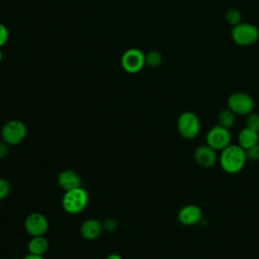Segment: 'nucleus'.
I'll use <instances>...</instances> for the list:
<instances>
[{
    "label": "nucleus",
    "mask_w": 259,
    "mask_h": 259,
    "mask_svg": "<svg viewBox=\"0 0 259 259\" xmlns=\"http://www.w3.org/2000/svg\"><path fill=\"white\" fill-rule=\"evenodd\" d=\"M246 151L239 145H229L221 151L219 162L222 169L229 174L240 172L247 161Z\"/></svg>",
    "instance_id": "obj_1"
},
{
    "label": "nucleus",
    "mask_w": 259,
    "mask_h": 259,
    "mask_svg": "<svg viewBox=\"0 0 259 259\" xmlns=\"http://www.w3.org/2000/svg\"><path fill=\"white\" fill-rule=\"evenodd\" d=\"M87 203L88 193L81 186L67 190L62 198V206L64 210L70 214H77L83 211Z\"/></svg>",
    "instance_id": "obj_2"
},
{
    "label": "nucleus",
    "mask_w": 259,
    "mask_h": 259,
    "mask_svg": "<svg viewBox=\"0 0 259 259\" xmlns=\"http://www.w3.org/2000/svg\"><path fill=\"white\" fill-rule=\"evenodd\" d=\"M231 36L233 41L239 46H251L259 39V28L250 22H240L233 26Z\"/></svg>",
    "instance_id": "obj_3"
},
{
    "label": "nucleus",
    "mask_w": 259,
    "mask_h": 259,
    "mask_svg": "<svg viewBox=\"0 0 259 259\" xmlns=\"http://www.w3.org/2000/svg\"><path fill=\"white\" fill-rule=\"evenodd\" d=\"M177 131L179 135L186 139L192 140L200 133V120L193 111H183L177 118Z\"/></svg>",
    "instance_id": "obj_4"
},
{
    "label": "nucleus",
    "mask_w": 259,
    "mask_h": 259,
    "mask_svg": "<svg viewBox=\"0 0 259 259\" xmlns=\"http://www.w3.org/2000/svg\"><path fill=\"white\" fill-rule=\"evenodd\" d=\"M26 133L25 124L17 119L7 121L1 128L2 141L10 146L20 144L24 140Z\"/></svg>",
    "instance_id": "obj_5"
},
{
    "label": "nucleus",
    "mask_w": 259,
    "mask_h": 259,
    "mask_svg": "<svg viewBox=\"0 0 259 259\" xmlns=\"http://www.w3.org/2000/svg\"><path fill=\"white\" fill-rule=\"evenodd\" d=\"M228 108L231 109L236 115H248L253 112L255 102L254 99L247 93L236 92L229 96Z\"/></svg>",
    "instance_id": "obj_6"
},
{
    "label": "nucleus",
    "mask_w": 259,
    "mask_h": 259,
    "mask_svg": "<svg viewBox=\"0 0 259 259\" xmlns=\"http://www.w3.org/2000/svg\"><path fill=\"white\" fill-rule=\"evenodd\" d=\"M232 135L229 128H226L220 124L212 126L205 136L206 145L211 147L213 150L222 151L229 145H231Z\"/></svg>",
    "instance_id": "obj_7"
},
{
    "label": "nucleus",
    "mask_w": 259,
    "mask_h": 259,
    "mask_svg": "<svg viewBox=\"0 0 259 259\" xmlns=\"http://www.w3.org/2000/svg\"><path fill=\"white\" fill-rule=\"evenodd\" d=\"M120 64L122 69L126 73H130V74L138 73L144 68L146 64L145 54L139 49H135V48L128 49L122 54Z\"/></svg>",
    "instance_id": "obj_8"
},
{
    "label": "nucleus",
    "mask_w": 259,
    "mask_h": 259,
    "mask_svg": "<svg viewBox=\"0 0 259 259\" xmlns=\"http://www.w3.org/2000/svg\"><path fill=\"white\" fill-rule=\"evenodd\" d=\"M24 229L31 237L44 236L49 229V222L42 213L31 212L24 221Z\"/></svg>",
    "instance_id": "obj_9"
},
{
    "label": "nucleus",
    "mask_w": 259,
    "mask_h": 259,
    "mask_svg": "<svg viewBox=\"0 0 259 259\" xmlns=\"http://www.w3.org/2000/svg\"><path fill=\"white\" fill-rule=\"evenodd\" d=\"M177 219L183 226H194L201 221L202 211L196 204H186L179 209Z\"/></svg>",
    "instance_id": "obj_10"
},
{
    "label": "nucleus",
    "mask_w": 259,
    "mask_h": 259,
    "mask_svg": "<svg viewBox=\"0 0 259 259\" xmlns=\"http://www.w3.org/2000/svg\"><path fill=\"white\" fill-rule=\"evenodd\" d=\"M194 160L202 168H210L218 161L217 151L208 145H201L194 151Z\"/></svg>",
    "instance_id": "obj_11"
},
{
    "label": "nucleus",
    "mask_w": 259,
    "mask_h": 259,
    "mask_svg": "<svg viewBox=\"0 0 259 259\" xmlns=\"http://www.w3.org/2000/svg\"><path fill=\"white\" fill-rule=\"evenodd\" d=\"M58 184L65 191L81 186V178L77 172L73 170H65L58 176Z\"/></svg>",
    "instance_id": "obj_12"
},
{
    "label": "nucleus",
    "mask_w": 259,
    "mask_h": 259,
    "mask_svg": "<svg viewBox=\"0 0 259 259\" xmlns=\"http://www.w3.org/2000/svg\"><path fill=\"white\" fill-rule=\"evenodd\" d=\"M102 230V224L99 221L95 219H89L82 224L80 233L85 240L91 241L97 239L100 236Z\"/></svg>",
    "instance_id": "obj_13"
},
{
    "label": "nucleus",
    "mask_w": 259,
    "mask_h": 259,
    "mask_svg": "<svg viewBox=\"0 0 259 259\" xmlns=\"http://www.w3.org/2000/svg\"><path fill=\"white\" fill-rule=\"evenodd\" d=\"M259 143V133L249 128L244 127L238 134V145L244 150H247L254 145Z\"/></svg>",
    "instance_id": "obj_14"
},
{
    "label": "nucleus",
    "mask_w": 259,
    "mask_h": 259,
    "mask_svg": "<svg viewBox=\"0 0 259 259\" xmlns=\"http://www.w3.org/2000/svg\"><path fill=\"white\" fill-rule=\"evenodd\" d=\"M49 248V242L44 236L32 237L28 244L27 249L30 254L34 255H44Z\"/></svg>",
    "instance_id": "obj_15"
},
{
    "label": "nucleus",
    "mask_w": 259,
    "mask_h": 259,
    "mask_svg": "<svg viewBox=\"0 0 259 259\" xmlns=\"http://www.w3.org/2000/svg\"><path fill=\"white\" fill-rule=\"evenodd\" d=\"M236 121V114L229 108L223 109L218 114V124L226 127L231 128Z\"/></svg>",
    "instance_id": "obj_16"
},
{
    "label": "nucleus",
    "mask_w": 259,
    "mask_h": 259,
    "mask_svg": "<svg viewBox=\"0 0 259 259\" xmlns=\"http://www.w3.org/2000/svg\"><path fill=\"white\" fill-rule=\"evenodd\" d=\"M162 60H163L162 55L158 51H150L145 55L146 64L153 68L160 66L162 63Z\"/></svg>",
    "instance_id": "obj_17"
},
{
    "label": "nucleus",
    "mask_w": 259,
    "mask_h": 259,
    "mask_svg": "<svg viewBox=\"0 0 259 259\" xmlns=\"http://www.w3.org/2000/svg\"><path fill=\"white\" fill-rule=\"evenodd\" d=\"M226 20L232 26H235V25L239 24L240 22H242L241 21L242 20V14H241L240 10L237 9V8H230L226 12Z\"/></svg>",
    "instance_id": "obj_18"
},
{
    "label": "nucleus",
    "mask_w": 259,
    "mask_h": 259,
    "mask_svg": "<svg viewBox=\"0 0 259 259\" xmlns=\"http://www.w3.org/2000/svg\"><path fill=\"white\" fill-rule=\"evenodd\" d=\"M246 126L259 133V114L256 112H251L247 115Z\"/></svg>",
    "instance_id": "obj_19"
},
{
    "label": "nucleus",
    "mask_w": 259,
    "mask_h": 259,
    "mask_svg": "<svg viewBox=\"0 0 259 259\" xmlns=\"http://www.w3.org/2000/svg\"><path fill=\"white\" fill-rule=\"evenodd\" d=\"M245 151H246L247 159L251 161H259V143Z\"/></svg>",
    "instance_id": "obj_20"
},
{
    "label": "nucleus",
    "mask_w": 259,
    "mask_h": 259,
    "mask_svg": "<svg viewBox=\"0 0 259 259\" xmlns=\"http://www.w3.org/2000/svg\"><path fill=\"white\" fill-rule=\"evenodd\" d=\"M10 189L11 187L9 182L4 178H0V200L8 196V194L10 193Z\"/></svg>",
    "instance_id": "obj_21"
},
{
    "label": "nucleus",
    "mask_w": 259,
    "mask_h": 259,
    "mask_svg": "<svg viewBox=\"0 0 259 259\" xmlns=\"http://www.w3.org/2000/svg\"><path fill=\"white\" fill-rule=\"evenodd\" d=\"M102 228L107 232H114L117 228V222L114 219H106L102 224Z\"/></svg>",
    "instance_id": "obj_22"
},
{
    "label": "nucleus",
    "mask_w": 259,
    "mask_h": 259,
    "mask_svg": "<svg viewBox=\"0 0 259 259\" xmlns=\"http://www.w3.org/2000/svg\"><path fill=\"white\" fill-rule=\"evenodd\" d=\"M8 36L9 33L7 27L4 24L0 23V48L6 44V41L8 40Z\"/></svg>",
    "instance_id": "obj_23"
},
{
    "label": "nucleus",
    "mask_w": 259,
    "mask_h": 259,
    "mask_svg": "<svg viewBox=\"0 0 259 259\" xmlns=\"http://www.w3.org/2000/svg\"><path fill=\"white\" fill-rule=\"evenodd\" d=\"M8 154V145L5 142H0V160L4 159Z\"/></svg>",
    "instance_id": "obj_24"
},
{
    "label": "nucleus",
    "mask_w": 259,
    "mask_h": 259,
    "mask_svg": "<svg viewBox=\"0 0 259 259\" xmlns=\"http://www.w3.org/2000/svg\"><path fill=\"white\" fill-rule=\"evenodd\" d=\"M23 259H46L42 255H34V254H28Z\"/></svg>",
    "instance_id": "obj_25"
},
{
    "label": "nucleus",
    "mask_w": 259,
    "mask_h": 259,
    "mask_svg": "<svg viewBox=\"0 0 259 259\" xmlns=\"http://www.w3.org/2000/svg\"><path fill=\"white\" fill-rule=\"evenodd\" d=\"M105 259H122L118 254H109Z\"/></svg>",
    "instance_id": "obj_26"
},
{
    "label": "nucleus",
    "mask_w": 259,
    "mask_h": 259,
    "mask_svg": "<svg viewBox=\"0 0 259 259\" xmlns=\"http://www.w3.org/2000/svg\"><path fill=\"white\" fill-rule=\"evenodd\" d=\"M2 58H3V55H2V52H1V50H0V63H1V61H2Z\"/></svg>",
    "instance_id": "obj_27"
},
{
    "label": "nucleus",
    "mask_w": 259,
    "mask_h": 259,
    "mask_svg": "<svg viewBox=\"0 0 259 259\" xmlns=\"http://www.w3.org/2000/svg\"><path fill=\"white\" fill-rule=\"evenodd\" d=\"M15 259H16V258H15Z\"/></svg>",
    "instance_id": "obj_28"
}]
</instances>
